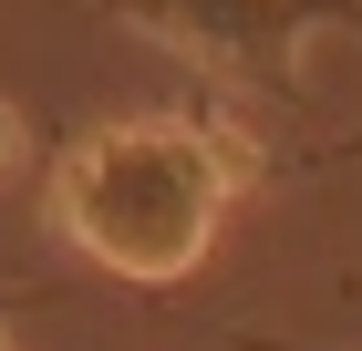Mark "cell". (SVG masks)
I'll return each mask as SVG.
<instances>
[{
    "instance_id": "cell-1",
    "label": "cell",
    "mask_w": 362,
    "mask_h": 351,
    "mask_svg": "<svg viewBox=\"0 0 362 351\" xmlns=\"http://www.w3.org/2000/svg\"><path fill=\"white\" fill-rule=\"evenodd\" d=\"M218 196H228V176H218V155H207L197 124H124V135L83 145L62 217H73V238L104 269L166 279V269H187L197 248H207Z\"/></svg>"
},
{
    "instance_id": "cell-2",
    "label": "cell",
    "mask_w": 362,
    "mask_h": 351,
    "mask_svg": "<svg viewBox=\"0 0 362 351\" xmlns=\"http://www.w3.org/2000/svg\"><path fill=\"white\" fill-rule=\"evenodd\" d=\"M114 21H135L145 42L187 52L197 73H228L269 93V104H300V52L310 31H362V0H104Z\"/></svg>"
}]
</instances>
